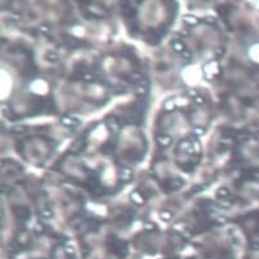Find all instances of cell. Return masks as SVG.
<instances>
[{"mask_svg":"<svg viewBox=\"0 0 259 259\" xmlns=\"http://www.w3.org/2000/svg\"><path fill=\"white\" fill-rule=\"evenodd\" d=\"M184 184V180H182L180 178H170L165 180V182H162V188L165 189L166 192L169 191H175V189H179Z\"/></svg>","mask_w":259,"mask_h":259,"instance_id":"1","label":"cell"},{"mask_svg":"<svg viewBox=\"0 0 259 259\" xmlns=\"http://www.w3.org/2000/svg\"><path fill=\"white\" fill-rule=\"evenodd\" d=\"M13 213L16 214V217L19 219V221H27V219H30V209L27 208V206L25 205H18V206H14L13 208Z\"/></svg>","mask_w":259,"mask_h":259,"instance_id":"2","label":"cell"},{"mask_svg":"<svg viewBox=\"0 0 259 259\" xmlns=\"http://www.w3.org/2000/svg\"><path fill=\"white\" fill-rule=\"evenodd\" d=\"M121 12H123V16L128 19H133L137 14V9L134 7H132V3H128V1L121 3Z\"/></svg>","mask_w":259,"mask_h":259,"instance_id":"3","label":"cell"},{"mask_svg":"<svg viewBox=\"0 0 259 259\" xmlns=\"http://www.w3.org/2000/svg\"><path fill=\"white\" fill-rule=\"evenodd\" d=\"M64 44H66L67 48L70 49H77V48H81L83 45H86V43L84 40H79L74 36H64Z\"/></svg>","mask_w":259,"mask_h":259,"instance_id":"4","label":"cell"},{"mask_svg":"<svg viewBox=\"0 0 259 259\" xmlns=\"http://www.w3.org/2000/svg\"><path fill=\"white\" fill-rule=\"evenodd\" d=\"M111 250L114 253H118L119 255H124V254L127 253V246H125V244L121 243V241H119V240H116V239H112Z\"/></svg>","mask_w":259,"mask_h":259,"instance_id":"5","label":"cell"},{"mask_svg":"<svg viewBox=\"0 0 259 259\" xmlns=\"http://www.w3.org/2000/svg\"><path fill=\"white\" fill-rule=\"evenodd\" d=\"M144 39H146V41L148 43V44H152V45H156L159 41H160V39H161V36L157 34V31L156 30H148L147 32H146V35H144Z\"/></svg>","mask_w":259,"mask_h":259,"instance_id":"6","label":"cell"},{"mask_svg":"<svg viewBox=\"0 0 259 259\" xmlns=\"http://www.w3.org/2000/svg\"><path fill=\"white\" fill-rule=\"evenodd\" d=\"M156 142L159 143V146H160V147L165 148V147H168V146L171 143V138L168 135V134H159V135L156 137Z\"/></svg>","mask_w":259,"mask_h":259,"instance_id":"7","label":"cell"},{"mask_svg":"<svg viewBox=\"0 0 259 259\" xmlns=\"http://www.w3.org/2000/svg\"><path fill=\"white\" fill-rule=\"evenodd\" d=\"M121 77L125 79L127 81H129V83H133V84L142 81V75L139 74V72H130V74H128V75H123Z\"/></svg>","mask_w":259,"mask_h":259,"instance_id":"8","label":"cell"},{"mask_svg":"<svg viewBox=\"0 0 259 259\" xmlns=\"http://www.w3.org/2000/svg\"><path fill=\"white\" fill-rule=\"evenodd\" d=\"M121 55L123 57H125V58H128V59H133V61H137V58H135V54H134V49L133 48H124V50H121Z\"/></svg>","mask_w":259,"mask_h":259,"instance_id":"9","label":"cell"},{"mask_svg":"<svg viewBox=\"0 0 259 259\" xmlns=\"http://www.w3.org/2000/svg\"><path fill=\"white\" fill-rule=\"evenodd\" d=\"M115 143L114 142H106V143H103L102 144V147H101V152H103L105 155H109V153H111L112 151L115 150Z\"/></svg>","mask_w":259,"mask_h":259,"instance_id":"10","label":"cell"},{"mask_svg":"<svg viewBox=\"0 0 259 259\" xmlns=\"http://www.w3.org/2000/svg\"><path fill=\"white\" fill-rule=\"evenodd\" d=\"M134 93H135V96H138V97H144V96H147V93H148V85H139V86H137L135 88V90H134Z\"/></svg>","mask_w":259,"mask_h":259,"instance_id":"11","label":"cell"},{"mask_svg":"<svg viewBox=\"0 0 259 259\" xmlns=\"http://www.w3.org/2000/svg\"><path fill=\"white\" fill-rule=\"evenodd\" d=\"M62 124L64 125V127H68V128H75L79 125V121L72 118H63L62 119Z\"/></svg>","mask_w":259,"mask_h":259,"instance_id":"12","label":"cell"},{"mask_svg":"<svg viewBox=\"0 0 259 259\" xmlns=\"http://www.w3.org/2000/svg\"><path fill=\"white\" fill-rule=\"evenodd\" d=\"M171 46H173V49H174L175 52H178V53H183V52L186 50L184 49V44L180 40H174L171 43Z\"/></svg>","mask_w":259,"mask_h":259,"instance_id":"13","label":"cell"},{"mask_svg":"<svg viewBox=\"0 0 259 259\" xmlns=\"http://www.w3.org/2000/svg\"><path fill=\"white\" fill-rule=\"evenodd\" d=\"M183 21H184V23H187L189 26H196L198 22H200V19L196 18V17H193V16H184Z\"/></svg>","mask_w":259,"mask_h":259,"instance_id":"14","label":"cell"},{"mask_svg":"<svg viewBox=\"0 0 259 259\" xmlns=\"http://www.w3.org/2000/svg\"><path fill=\"white\" fill-rule=\"evenodd\" d=\"M196 164L195 162H183V164H179V168L184 171H193V169H195Z\"/></svg>","mask_w":259,"mask_h":259,"instance_id":"15","label":"cell"},{"mask_svg":"<svg viewBox=\"0 0 259 259\" xmlns=\"http://www.w3.org/2000/svg\"><path fill=\"white\" fill-rule=\"evenodd\" d=\"M120 178H121L123 182H129L132 178V171L129 169H124L123 173H120Z\"/></svg>","mask_w":259,"mask_h":259,"instance_id":"16","label":"cell"},{"mask_svg":"<svg viewBox=\"0 0 259 259\" xmlns=\"http://www.w3.org/2000/svg\"><path fill=\"white\" fill-rule=\"evenodd\" d=\"M45 59L46 61H49V62H57L58 59H59V57H58V54L57 53H54V52H49V53H46L45 54Z\"/></svg>","mask_w":259,"mask_h":259,"instance_id":"17","label":"cell"},{"mask_svg":"<svg viewBox=\"0 0 259 259\" xmlns=\"http://www.w3.org/2000/svg\"><path fill=\"white\" fill-rule=\"evenodd\" d=\"M230 12H231V9H230V7H227V5H223V7L218 8V13L222 17H224V18H227L228 14H230Z\"/></svg>","mask_w":259,"mask_h":259,"instance_id":"18","label":"cell"},{"mask_svg":"<svg viewBox=\"0 0 259 259\" xmlns=\"http://www.w3.org/2000/svg\"><path fill=\"white\" fill-rule=\"evenodd\" d=\"M217 196L219 198H226V197L230 196V191H228L226 187H222V188H219L217 191Z\"/></svg>","mask_w":259,"mask_h":259,"instance_id":"19","label":"cell"},{"mask_svg":"<svg viewBox=\"0 0 259 259\" xmlns=\"http://www.w3.org/2000/svg\"><path fill=\"white\" fill-rule=\"evenodd\" d=\"M248 138H249V134H248V133H237L236 141H237V142H243V141H246Z\"/></svg>","mask_w":259,"mask_h":259,"instance_id":"20","label":"cell"},{"mask_svg":"<svg viewBox=\"0 0 259 259\" xmlns=\"http://www.w3.org/2000/svg\"><path fill=\"white\" fill-rule=\"evenodd\" d=\"M13 132H16V133H26L27 132V128L26 127H22V125H18V127H14L13 128Z\"/></svg>","mask_w":259,"mask_h":259,"instance_id":"21","label":"cell"},{"mask_svg":"<svg viewBox=\"0 0 259 259\" xmlns=\"http://www.w3.org/2000/svg\"><path fill=\"white\" fill-rule=\"evenodd\" d=\"M204 189H205V186H204V184H198V186H195V187H192L191 191H192L193 193H197V192L204 191Z\"/></svg>","mask_w":259,"mask_h":259,"instance_id":"22","label":"cell"},{"mask_svg":"<svg viewBox=\"0 0 259 259\" xmlns=\"http://www.w3.org/2000/svg\"><path fill=\"white\" fill-rule=\"evenodd\" d=\"M156 68L159 71H165V70H168V64L165 62H159L156 64Z\"/></svg>","mask_w":259,"mask_h":259,"instance_id":"23","label":"cell"},{"mask_svg":"<svg viewBox=\"0 0 259 259\" xmlns=\"http://www.w3.org/2000/svg\"><path fill=\"white\" fill-rule=\"evenodd\" d=\"M214 53H215V55H217L218 58H221L222 55H224V53H226V49L224 48H217L214 50Z\"/></svg>","mask_w":259,"mask_h":259,"instance_id":"24","label":"cell"},{"mask_svg":"<svg viewBox=\"0 0 259 259\" xmlns=\"http://www.w3.org/2000/svg\"><path fill=\"white\" fill-rule=\"evenodd\" d=\"M40 217L41 218H50L52 217V211L50 210H43V211H40Z\"/></svg>","mask_w":259,"mask_h":259,"instance_id":"25","label":"cell"},{"mask_svg":"<svg viewBox=\"0 0 259 259\" xmlns=\"http://www.w3.org/2000/svg\"><path fill=\"white\" fill-rule=\"evenodd\" d=\"M182 57H183L184 59H187V61H189V59H191V57H192L191 50H187V49H186L183 53H182Z\"/></svg>","mask_w":259,"mask_h":259,"instance_id":"26","label":"cell"},{"mask_svg":"<svg viewBox=\"0 0 259 259\" xmlns=\"http://www.w3.org/2000/svg\"><path fill=\"white\" fill-rule=\"evenodd\" d=\"M48 30H49L48 26L41 25V26H39V30H37V31H39V32H41V34H48Z\"/></svg>","mask_w":259,"mask_h":259,"instance_id":"27","label":"cell"},{"mask_svg":"<svg viewBox=\"0 0 259 259\" xmlns=\"http://www.w3.org/2000/svg\"><path fill=\"white\" fill-rule=\"evenodd\" d=\"M161 218L165 219V221H169V219H170V213H169V211H162V213H161Z\"/></svg>","mask_w":259,"mask_h":259,"instance_id":"28","label":"cell"},{"mask_svg":"<svg viewBox=\"0 0 259 259\" xmlns=\"http://www.w3.org/2000/svg\"><path fill=\"white\" fill-rule=\"evenodd\" d=\"M16 148H17V151H19V152L22 153V152H23V143H22V142H21V141H19V142H17Z\"/></svg>","mask_w":259,"mask_h":259,"instance_id":"29","label":"cell"},{"mask_svg":"<svg viewBox=\"0 0 259 259\" xmlns=\"http://www.w3.org/2000/svg\"><path fill=\"white\" fill-rule=\"evenodd\" d=\"M114 90H115L116 94H124L125 93V88H123V86H119V88H116Z\"/></svg>","mask_w":259,"mask_h":259,"instance_id":"30","label":"cell"},{"mask_svg":"<svg viewBox=\"0 0 259 259\" xmlns=\"http://www.w3.org/2000/svg\"><path fill=\"white\" fill-rule=\"evenodd\" d=\"M144 228H146V230H147V231H151V230H156V227H155V224H152V223H147V224H146V226H144Z\"/></svg>","mask_w":259,"mask_h":259,"instance_id":"31","label":"cell"},{"mask_svg":"<svg viewBox=\"0 0 259 259\" xmlns=\"http://www.w3.org/2000/svg\"><path fill=\"white\" fill-rule=\"evenodd\" d=\"M241 101H243L244 105H246V106H252V99H249V98H243Z\"/></svg>","mask_w":259,"mask_h":259,"instance_id":"32","label":"cell"},{"mask_svg":"<svg viewBox=\"0 0 259 259\" xmlns=\"http://www.w3.org/2000/svg\"><path fill=\"white\" fill-rule=\"evenodd\" d=\"M44 224H37V227H36V232H40V234H43L44 232Z\"/></svg>","mask_w":259,"mask_h":259,"instance_id":"33","label":"cell"},{"mask_svg":"<svg viewBox=\"0 0 259 259\" xmlns=\"http://www.w3.org/2000/svg\"><path fill=\"white\" fill-rule=\"evenodd\" d=\"M195 103H197V105H202V103H204V99L197 96V97L195 98Z\"/></svg>","mask_w":259,"mask_h":259,"instance_id":"34","label":"cell"},{"mask_svg":"<svg viewBox=\"0 0 259 259\" xmlns=\"http://www.w3.org/2000/svg\"><path fill=\"white\" fill-rule=\"evenodd\" d=\"M204 21H205V22H208V23H210V25H213V23H214L213 18H209V17H208V18H206V19H204Z\"/></svg>","mask_w":259,"mask_h":259,"instance_id":"35","label":"cell"}]
</instances>
